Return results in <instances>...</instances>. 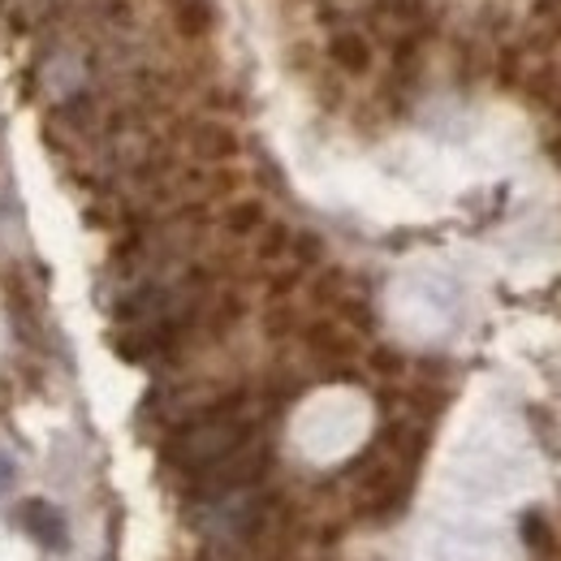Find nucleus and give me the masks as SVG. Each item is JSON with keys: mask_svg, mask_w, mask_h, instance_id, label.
Returning a JSON list of instances; mask_svg holds the SVG:
<instances>
[{"mask_svg": "<svg viewBox=\"0 0 561 561\" xmlns=\"http://www.w3.org/2000/svg\"><path fill=\"white\" fill-rule=\"evenodd\" d=\"M523 536H527V545H531V549H549V545H553V531H549L545 514H536V510L523 518Z\"/></svg>", "mask_w": 561, "mask_h": 561, "instance_id": "9", "label": "nucleus"}, {"mask_svg": "<svg viewBox=\"0 0 561 561\" xmlns=\"http://www.w3.org/2000/svg\"><path fill=\"white\" fill-rule=\"evenodd\" d=\"M307 346L320 354V358H351L354 337L342 324H333V320H316V324L307 329Z\"/></svg>", "mask_w": 561, "mask_h": 561, "instance_id": "5", "label": "nucleus"}, {"mask_svg": "<svg viewBox=\"0 0 561 561\" xmlns=\"http://www.w3.org/2000/svg\"><path fill=\"white\" fill-rule=\"evenodd\" d=\"M285 247H289V233H285L280 225H268L264 238H260V255H264V260H277Z\"/></svg>", "mask_w": 561, "mask_h": 561, "instance_id": "10", "label": "nucleus"}, {"mask_svg": "<svg viewBox=\"0 0 561 561\" xmlns=\"http://www.w3.org/2000/svg\"><path fill=\"white\" fill-rule=\"evenodd\" d=\"M178 31L186 39H204L211 31V4L208 0H178V13H173Z\"/></svg>", "mask_w": 561, "mask_h": 561, "instance_id": "7", "label": "nucleus"}, {"mask_svg": "<svg viewBox=\"0 0 561 561\" xmlns=\"http://www.w3.org/2000/svg\"><path fill=\"white\" fill-rule=\"evenodd\" d=\"M247 436H251V423L242 420L238 402H216L199 420L178 427V436L169 440L164 458H169V467H178L186 476H199V471H208L211 462H220L225 454H233Z\"/></svg>", "mask_w": 561, "mask_h": 561, "instance_id": "1", "label": "nucleus"}, {"mask_svg": "<svg viewBox=\"0 0 561 561\" xmlns=\"http://www.w3.org/2000/svg\"><path fill=\"white\" fill-rule=\"evenodd\" d=\"M191 151L199 160H208V164L229 160V156H238V135L229 126H220V122H204V126L191 130Z\"/></svg>", "mask_w": 561, "mask_h": 561, "instance_id": "4", "label": "nucleus"}, {"mask_svg": "<svg viewBox=\"0 0 561 561\" xmlns=\"http://www.w3.org/2000/svg\"><path fill=\"white\" fill-rule=\"evenodd\" d=\"M376 367H380V371H402V358L393 351H380L376 354Z\"/></svg>", "mask_w": 561, "mask_h": 561, "instance_id": "12", "label": "nucleus"}, {"mask_svg": "<svg viewBox=\"0 0 561 561\" xmlns=\"http://www.w3.org/2000/svg\"><path fill=\"white\" fill-rule=\"evenodd\" d=\"M268 467V445L260 436H247L233 454H225L220 462H211L208 471H199L195 480V492L204 496H233V492L251 489Z\"/></svg>", "mask_w": 561, "mask_h": 561, "instance_id": "2", "label": "nucleus"}, {"mask_svg": "<svg viewBox=\"0 0 561 561\" xmlns=\"http://www.w3.org/2000/svg\"><path fill=\"white\" fill-rule=\"evenodd\" d=\"M13 476H18V471H13V458H9V454H0V496L13 489Z\"/></svg>", "mask_w": 561, "mask_h": 561, "instance_id": "11", "label": "nucleus"}, {"mask_svg": "<svg viewBox=\"0 0 561 561\" xmlns=\"http://www.w3.org/2000/svg\"><path fill=\"white\" fill-rule=\"evenodd\" d=\"M329 57H333V66L346 73H367L371 70V48H367V39L363 35H354V31H342L333 44H329Z\"/></svg>", "mask_w": 561, "mask_h": 561, "instance_id": "6", "label": "nucleus"}, {"mask_svg": "<svg viewBox=\"0 0 561 561\" xmlns=\"http://www.w3.org/2000/svg\"><path fill=\"white\" fill-rule=\"evenodd\" d=\"M18 527L35 540V545H44V549H70V523H66V514L57 510V505H48V501H39V496H31V501H22L18 505Z\"/></svg>", "mask_w": 561, "mask_h": 561, "instance_id": "3", "label": "nucleus"}, {"mask_svg": "<svg viewBox=\"0 0 561 561\" xmlns=\"http://www.w3.org/2000/svg\"><path fill=\"white\" fill-rule=\"evenodd\" d=\"M225 229H229V233H238V238H247V233H260V229H264V208H260L255 199H242V204H233V208L225 211Z\"/></svg>", "mask_w": 561, "mask_h": 561, "instance_id": "8", "label": "nucleus"}]
</instances>
